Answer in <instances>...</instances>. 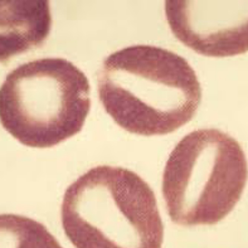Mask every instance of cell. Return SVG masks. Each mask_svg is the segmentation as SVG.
<instances>
[{"mask_svg":"<svg viewBox=\"0 0 248 248\" xmlns=\"http://www.w3.org/2000/svg\"><path fill=\"white\" fill-rule=\"evenodd\" d=\"M90 94L87 77L65 59L23 63L1 85V124L25 146L52 147L81 130L91 108Z\"/></svg>","mask_w":248,"mask_h":248,"instance_id":"3","label":"cell"},{"mask_svg":"<svg viewBox=\"0 0 248 248\" xmlns=\"http://www.w3.org/2000/svg\"><path fill=\"white\" fill-rule=\"evenodd\" d=\"M64 232L76 248H161L164 227L155 194L135 172L99 165L66 188Z\"/></svg>","mask_w":248,"mask_h":248,"instance_id":"2","label":"cell"},{"mask_svg":"<svg viewBox=\"0 0 248 248\" xmlns=\"http://www.w3.org/2000/svg\"><path fill=\"white\" fill-rule=\"evenodd\" d=\"M99 99L125 130L150 136L172 133L194 116L202 98L195 71L168 49L136 45L104 61L97 76Z\"/></svg>","mask_w":248,"mask_h":248,"instance_id":"1","label":"cell"},{"mask_svg":"<svg viewBox=\"0 0 248 248\" xmlns=\"http://www.w3.org/2000/svg\"><path fill=\"white\" fill-rule=\"evenodd\" d=\"M248 176L245 153L233 138L215 128L187 134L170 153L163 174L171 220L188 226L217 223L239 201Z\"/></svg>","mask_w":248,"mask_h":248,"instance_id":"4","label":"cell"},{"mask_svg":"<svg viewBox=\"0 0 248 248\" xmlns=\"http://www.w3.org/2000/svg\"><path fill=\"white\" fill-rule=\"evenodd\" d=\"M174 36L197 53L223 57L248 51V0H167Z\"/></svg>","mask_w":248,"mask_h":248,"instance_id":"5","label":"cell"},{"mask_svg":"<svg viewBox=\"0 0 248 248\" xmlns=\"http://www.w3.org/2000/svg\"><path fill=\"white\" fill-rule=\"evenodd\" d=\"M49 1L6 0L0 6V60L40 46L51 26Z\"/></svg>","mask_w":248,"mask_h":248,"instance_id":"6","label":"cell"},{"mask_svg":"<svg viewBox=\"0 0 248 248\" xmlns=\"http://www.w3.org/2000/svg\"><path fill=\"white\" fill-rule=\"evenodd\" d=\"M0 248H63L42 223L14 214L0 216Z\"/></svg>","mask_w":248,"mask_h":248,"instance_id":"7","label":"cell"}]
</instances>
